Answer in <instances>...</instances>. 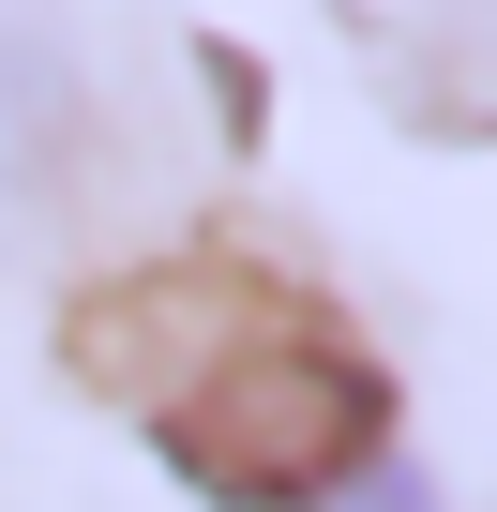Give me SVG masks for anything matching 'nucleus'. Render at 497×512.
I'll use <instances>...</instances> for the list:
<instances>
[{"instance_id":"nucleus-1","label":"nucleus","mask_w":497,"mask_h":512,"mask_svg":"<svg viewBox=\"0 0 497 512\" xmlns=\"http://www.w3.org/2000/svg\"><path fill=\"white\" fill-rule=\"evenodd\" d=\"M136 302L181 317V347L166 362H106V377L151 407L181 482H211L241 512H317L347 467H377V362L332 317H302L287 287H241V272H196V287L151 272Z\"/></svg>"},{"instance_id":"nucleus-2","label":"nucleus","mask_w":497,"mask_h":512,"mask_svg":"<svg viewBox=\"0 0 497 512\" xmlns=\"http://www.w3.org/2000/svg\"><path fill=\"white\" fill-rule=\"evenodd\" d=\"M317 512H437V497H422V467H347Z\"/></svg>"}]
</instances>
